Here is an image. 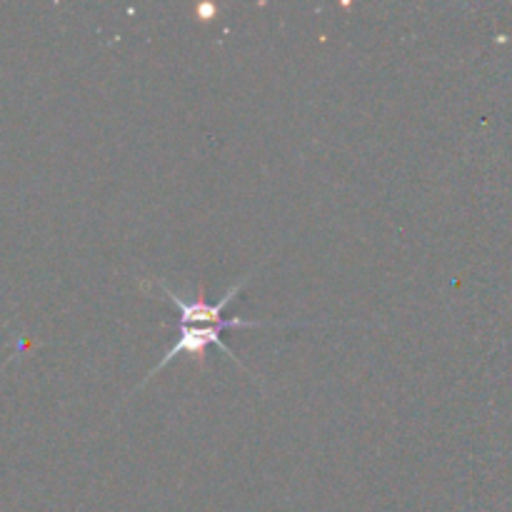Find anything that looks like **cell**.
Masks as SVG:
<instances>
[{
    "instance_id": "obj_1",
    "label": "cell",
    "mask_w": 512,
    "mask_h": 512,
    "mask_svg": "<svg viewBox=\"0 0 512 512\" xmlns=\"http://www.w3.org/2000/svg\"><path fill=\"white\" fill-rule=\"evenodd\" d=\"M255 273H258V270H253V273H248L245 278H240L235 285H230L228 293H225L223 298L218 300V303H208V300H205L203 288H200V293H190L188 295V293H183V290H173L170 285H165L163 280H153L155 290H160V293H163V298L168 300V303L175 308V313H178V338L173 340V345H170L168 353L163 355V360H160V363L155 365V368L150 370L148 375H145V380L138 385V388L148 385L150 380H153L155 375L160 373V370H165L170 363H175L180 355H190V358H198V363L203 365L205 363V350H208V348L223 350V353L230 358V363H235L240 370H245V373H248L250 378L255 380V383H260V378H255V375L250 373V370L245 368L243 363H240L238 355H235L233 350H230L228 345L223 343V340H220V335H223L225 330L283 328V325L263 323V320L223 318L225 308H228V305L233 303V300L238 298L240 293H243L245 285L250 283V278H253Z\"/></svg>"
}]
</instances>
